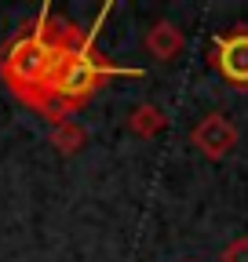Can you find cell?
<instances>
[{
  "instance_id": "1",
  "label": "cell",
  "mask_w": 248,
  "mask_h": 262,
  "mask_svg": "<svg viewBox=\"0 0 248 262\" xmlns=\"http://www.w3.org/2000/svg\"><path fill=\"white\" fill-rule=\"evenodd\" d=\"M102 73H113V70H110V66H99L88 48L55 51L51 70L44 77V88L55 91V95H66V98H80V95H88L91 88L99 84Z\"/></svg>"
},
{
  "instance_id": "3",
  "label": "cell",
  "mask_w": 248,
  "mask_h": 262,
  "mask_svg": "<svg viewBox=\"0 0 248 262\" xmlns=\"http://www.w3.org/2000/svg\"><path fill=\"white\" fill-rule=\"evenodd\" d=\"M219 70L234 84H248V33H237L219 44Z\"/></svg>"
},
{
  "instance_id": "2",
  "label": "cell",
  "mask_w": 248,
  "mask_h": 262,
  "mask_svg": "<svg viewBox=\"0 0 248 262\" xmlns=\"http://www.w3.org/2000/svg\"><path fill=\"white\" fill-rule=\"evenodd\" d=\"M51 58H55V48L48 44L44 29L33 26L26 33V37H18L4 58V73L15 88H44V77L51 70Z\"/></svg>"
}]
</instances>
